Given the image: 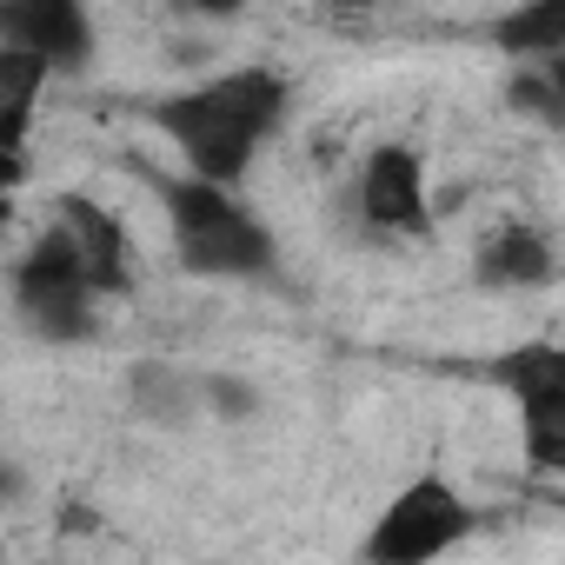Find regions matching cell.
<instances>
[{
	"label": "cell",
	"mask_w": 565,
	"mask_h": 565,
	"mask_svg": "<svg viewBox=\"0 0 565 565\" xmlns=\"http://www.w3.org/2000/svg\"><path fill=\"white\" fill-rule=\"evenodd\" d=\"M360 220L393 239H426L433 233V200H426V160L413 147H373L360 167Z\"/></svg>",
	"instance_id": "obj_6"
},
{
	"label": "cell",
	"mask_w": 565,
	"mask_h": 565,
	"mask_svg": "<svg viewBox=\"0 0 565 565\" xmlns=\"http://www.w3.org/2000/svg\"><path fill=\"white\" fill-rule=\"evenodd\" d=\"M499 47L505 54H525V61H558L565 54V0H545V8H519V14H505L499 28Z\"/></svg>",
	"instance_id": "obj_12"
},
{
	"label": "cell",
	"mask_w": 565,
	"mask_h": 565,
	"mask_svg": "<svg viewBox=\"0 0 565 565\" xmlns=\"http://www.w3.org/2000/svg\"><path fill=\"white\" fill-rule=\"evenodd\" d=\"M472 273H479V287H492V294H539V287L558 279V239L539 220H499L479 239Z\"/></svg>",
	"instance_id": "obj_8"
},
{
	"label": "cell",
	"mask_w": 565,
	"mask_h": 565,
	"mask_svg": "<svg viewBox=\"0 0 565 565\" xmlns=\"http://www.w3.org/2000/svg\"><path fill=\"white\" fill-rule=\"evenodd\" d=\"M54 226L74 239V253H81V266H87V279H94V294H100V300H107V294H127L134 266H127V226H120V213H107L100 200L61 193Z\"/></svg>",
	"instance_id": "obj_9"
},
{
	"label": "cell",
	"mask_w": 565,
	"mask_h": 565,
	"mask_svg": "<svg viewBox=\"0 0 565 565\" xmlns=\"http://www.w3.org/2000/svg\"><path fill=\"white\" fill-rule=\"evenodd\" d=\"M94 307H100V294H94L74 239L61 226H47L14 266V313H21V327L34 340H47V347H74V340L94 333Z\"/></svg>",
	"instance_id": "obj_3"
},
{
	"label": "cell",
	"mask_w": 565,
	"mask_h": 565,
	"mask_svg": "<svg viewBox=\"0 0 565 565\" xmlns=\"http://www.w3.org/2000/svg\"><path fill=\"white\" fill-rule=\"evenodd\" d=\"M8 226H14V200H8V193H0V233H8Z\"/></svg>",
	"instance_id": "obj_15"
},
{
	"label": "cell",
	"mask_w": 565,
	"mask_h": 565,
	"mask_svg": "<svg viewBox=\"0 0 565 565\" xmlns=\"http://www.w3.org/2000/svg\"><path fill=\"white\" fill-rule=\"evenodd\" d=\"M47 67L14 54V47H0V153H21L28 134H34V107L47 94Z\"/></svg>",
	"instance_id": "obj_10"
},
{
	"label": "cell",
	"mask_w": 565,
	"mask_h": 565,
	"mask_svg": "<svg viewBox=\"0 0 565 565\" xmlns=\"http://www.w3.org/2000/svg\"><path fill=\"white\" fill-rule=\"evenodd\" d=\"M0 47L41 61L47 74H81L94 61V21L74 0H8L0 8Z\"/></svg>",
	"instance_id": "obj_7"
},
{
	"label": "cell",
	"mask_w": 565,
	"mask_h": 565,
	"mask_svg": "<svg viewBox=\"0 0 565 565\" xmlns=\"http://www.w3.org/2000/svg\"><path fill=\"white\" fill-rule=\"evenodd\" d=\"M21 492H28V486H21V472H14V466H0V505H14Z\"/></svg>",
	"instance_id": "obj_14"
},
{
	"label": "cell",
	"mask_w": 565,
	"mask_h": 565,
	"mask_svg": "<svg viewBox=\"0 0 565 565\" xmlns=\"http://www.w3.org/2000/svg\"><path fill=\"white\" fill-rule=\"evenodd\" d=\"M200 406H213L220 419H253L259 413V393L226 380V373H200Z\"/></svg>",
	"instance_id": "obj_13"
},
{
	"label": "cell",
	"mask_w": 565,
	"mask_h": 565,
	"mask_svg": "<svg viewBox=\"0 0 565 565\" xmlns=\"http://www.w3.org/2000/svg\"><path fill=\"white\" fill-rule=\"evenodd\" d=\"M512 399H519V426H525V459L539 472L565 466V353L552 340L512 347V360L499 366Z\"/></svg>",
	"instance_id": "obj_5"
},
{
	"label": "cell",
	"mask_w": 565,
	"mask_h": 565,
	"mask_svg": "<svg viewBox=\"0 0 565 565\" xmlns=\"http://www.w3.org/2000/svg\"><path fill=\"white\" fill-rule=\"evenodd\" d=\"M287 107H294V87L279 67H226L186 94H167L153 107V127L173 140L180 173L206 186H239L259 147L287 127Z\"/></svg>",
	"instance_id": "obj_1"
},
{
	"label": "cell",
	"mask_w": 565,
	"mask_h": 565,
	"mask_svg": "<svg viewBox=\"0 0 565 565\" xmlns=\"http://www.w3.org/2000/svg\"><path fill=\"white\" fill-rule=\"evenodd\" d=\"M479 525V512L439 479V472H419L366 532L360 545V565H439L466 532Z\"/></svg>",
	"instance_id": "obj_4"
},
{
	"label": "cell",
	"mask_w": 565,
	"mask_h": 565,
	"mask_svg": "<svg viewBox=\"0 0 565 565\" xmlns=\"http://www.w3.org/2000/svg\"><path fill=\"white\" fill-rule=\"evenodd\" d=\"M134 413L147 419V426H193V413H200V380L193 373H180V366H167V360H147V366H134Z\"/></svg>",
	"instance_id": "obj_11"
},
{
	"label": "cell",
	"mask_w": 565,
	"mask_h": 565,
	"mask_svg": "<svg viewBox=\"0 0 565 565\" xmlns=\"http://www.w3.org/2000/svg\"><path fill=\"white\" fill-rule=\"evenodd\" d=\"M160 206H167V233H173V253H180L186 273H200V279H259V273H273V259H279L273 233L233 186L167 173Z\"/></svg>",
	"instance_id": "obj_2"
}]
</instances>
